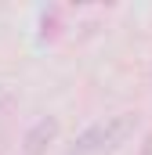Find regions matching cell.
Wrapping results in <instances>:
<instances>
[{"instance_id":"cell-2","label":"cell","mask_w":152,"mask_h":155,"mask_svg":"<svg viewBox=\"0 0 152 155\" xmlns=\"http://www.w3.org/2000/svg\"><path fill=\"white\" fill-rule=\"evenodd\" d=\"M58 134H62L58 116H43V119H36V123L26 130V137H22V155H47V148L58 141Z\"/></svg>"},{"instance_id":"cell-1","label":"cell","mask_w":152,"mask_h":155,"mask_svg":"<svg viewBox=\"0 0 152 155\" xmlns=\"http://www.w3.org/2000/svg\"><path fill=\"white\" fill-rule=\"evenodd\" d=\"M138 130V112H119L102 123H91L80 137H76V152H116L119 144H127V137Z\"/></svg>"}]
</instances>
